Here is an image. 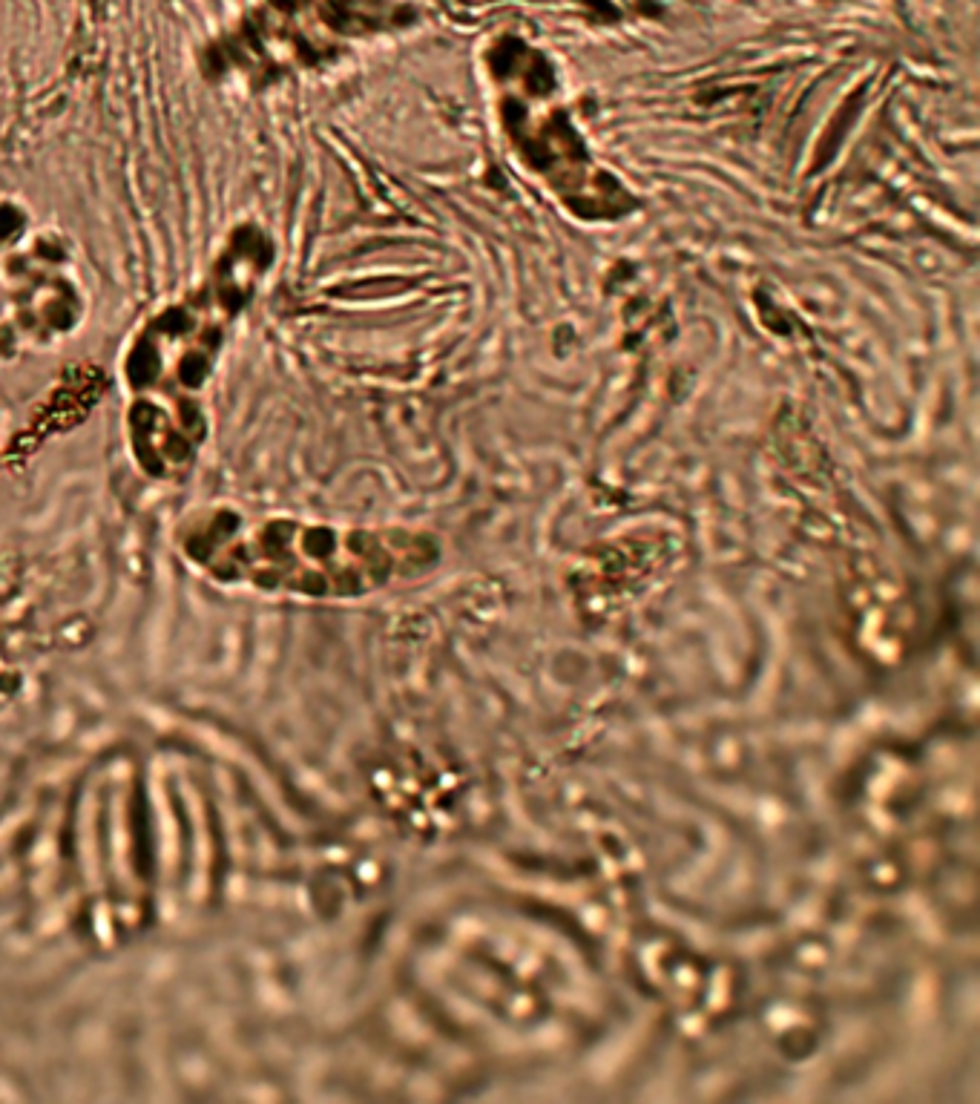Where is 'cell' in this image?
<instances>
[{"instance_id": "1", "label": "cell", "mask_w": 980, "mask_h": 1104, "mask_svg": "<svg viewBox=\"0 0 980 1104\" xmlns=\"http://www.w3.org/2000/svg\"><path fill=\"white\" fill-rule=\"evenodd\" d=\"M179 550L216 584L308 601L374 596L423 575L437 558L423 532L253 518L228 506L184 518Z\"/></svg>"}]
</instances>
